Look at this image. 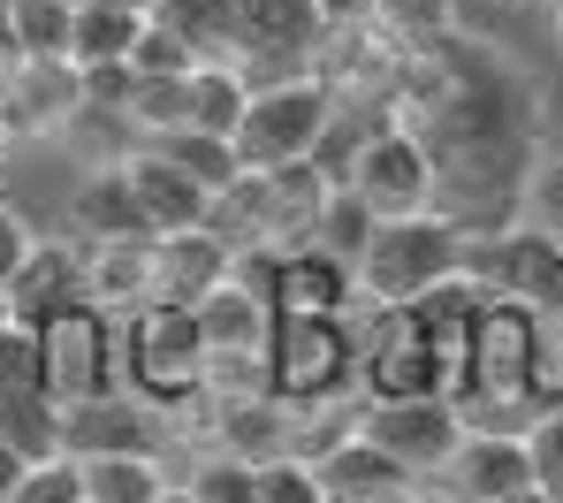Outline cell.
<instances>
[{
    "label": "cell",
    "instance_id": "obj_1",
    "mask_svg": "<svg viewBox=\"0 0 563 503\" xmlns=\"http://www.w3.org/2000/svg\"><path fill=\"white\" fill-rule=\"evenodd\" d=\"M472 252L479 237L457 229L450 214H411V221H374L358 260H351V298L388 313V305H411L442 283L472 275Z\"/></svg>",
    "mask_w": 563,
    "mask_h": 503
},
{
    "label": "cell",
    "instance_id": "obj_2",
    "mask_svg": "<svg viewBox=\"0 0 563 503\" xmlns=\"http://www.w3.org/2000/svg\"><path fill=\"white\" fill-rule=\"evenodd\" d=\"M31 351H38V390H46L54 412L122 397V320L114 313H99L85 298L54 305L31 328Z\"/></svg>",
    "mask_w": 563,
    "mask_h": 503
},
{
    "label": "cell",
    "instance_id": "obj_3",
    "mask_svg": "<svg viewBox=\"0 0 563 503\" xmlns=\"http://www.w3.org/2000/svg\"><path fill=\"white\" fill-rule=\"evenodd\" d=\"M122 390L153 412H190L206 397V343L190 305H145L122 320Z\"/></svg>",
    "mask_w": 563,
    "mask_h": 503
},
{
    "label": "cell",
    "instance_id": "obj_4",
    "mask_svg": "<svg viewBox=\"0 0 563 503\" xmlns=\"http://www.w3.org/2000/svg\"><path fill=\"white\" fill-rule=\"evenodd\" d=\"M335 92L320 77H275V85H252L244 122L229 130V153L236 168H282V161H312L328 122H335Z\"/></svg>",
    "mask_w": 563,
    "mask_h": 503
},
{
    "label": "cell",
    "instance_id": "obj_5",
    "mask_svg": "<svg viewBox=\"0 0 563 503\" xmlns=\"http://www.w3.org/2000/svg\"><path fill=\"white\" fill-rule=\"evenodd\" d=\"M335 184L366 206L374 221H411V214H434V199H442L434 153H427L411 130H396V122H380V130H366V138L351 145V161H343Z\"/></svg>",
    "mask_w": 563,
    "mask_h": 503
},
{
    "label": "cell",
    "instance_id": "obj_6",
    "mask_svg": "<svg viewBox=\"0 0 563 503\" xmlns=\"http://www.w3.org/2000/svg\"><path fill=\"white\" fill-rule=\"evenodd\" d=\"M176 419H198V450L236 458L244 473H267L289 458V397L260 390V397H198Z\"/></svg>",
    "mask_w": 563,
    "mask_h": 503
},
{
    "label": "cell",
    "instance_id": "obj_7",
    "mask_svg": "<svg viewBox=\"0 0 563 503\" xmlns=\"http://www.w3.org/2000/svg\"><path fill=\"white\" fill-rule=\"evenodd\" d=\"M374 450H388L411 481H434L450 466V450L465 442V412L450 397H396V404H366V427H358Z\"/></svg>",
    "mask_w": 563,
    "mask_h": 503
},
{
    "label": "cell",
    "instance_id": "obj_8",
    "mask_svg": "<svg viewBox=\"0 0 563 503\" xmlns=\"http://www.w3.org/2000/svg\"><path fill=\"white\" fill-rule=\"evenodd\" d=\"M320 31H328V23H320L312 0H236V39H244V77H252V85L305 77Z\"/></svg>",
    "mask_w": 563,
    "mask_h": 503
},
{
    "label": "cell",
    "instance_id": "obj_9",
    "mask_svg": "<svg viewBox=\"0 0 563 503\" xmlns=\"http://www.w3.org/2000/svg\"><path fill=\"white\" fill-rule=\"evenodd\" d=\"M114 168H122V184H130V199H137L145 237H176V229H206V221H213V192H198L161 145H122Z\"/></svg>",
    "mask_w": 563,
    "mask_h": 503
},
{
    "label": "cell",
    "instance_id": "obj_10",
    "mask_svg": "<svg viewBox=\"0 0 563 503\" xmlns=\"http://www.w3.org/2000/svg\"><path fill=\"white\" fill-rule=\"evenodd\" d=\"M275 397H320L351 382V328L343 320H275V351H267Z\"/></svg>",
    "mask_w": 563,
    "mask_h": 503
},
{
    "label": "cell",
    "instance_id": "obj_11",
    "mask_svg": "<svg viewBox=\"0 0 563 503\" xmlns=\"http://www.w3.org/2000/svg\"><path fill=\"white\" fill-rule=\"evenodd\" d=\"M190 320H198L206 359H267L275 351V305H267V291L244 267L221 291H206V298L190 305Z\"/></svg>",
    "mask_w": 563,
    "mask_h": 503
},
{
    "label": "cell",
    "instance_id": "obj_12",
    "mask_svg": "<svg viewBox=\"0 0 563 503\" xmlns=\"http://www.w3.org/2000/svg\"><path fill=\"white\" fill-rule=\"evenodd\" d=\"M69 298H85V244L77 237H38L23 252V267L0 283V313L15 328H38L54 305H69Z\"/></svg>",
    "mask_w": 563,
    "mask_h": 503
},
{
    "label": "cell",
    "instance_id": "obj_13",
    "mask_svg": "<svg viewBox=\"0 0 563 503\" xmlns=\"http://www.w3.org/2000/svg\"><path fill=\"white\" fill-rule=\"evenodd\" d=\"M77 114H85L77 62H23L8 100H0V138H62Z\"/></svg>",
    "mask_w": 563,
    "mask_h": 503
},
{
    "label": "cell",
    "instance_id": "obj_14",
    "mask_svg": "<svg viewBox=\"0 0 563 503\" xmlns=\"http://www.w3.org/2000/svg\"><path fill=\"white\" fill-rule=\"evenodd\" d=\"M236 244L206 221V229H176V237H153V298L161 305H198L206 291H221L236 275Z\"/></svg>",
    "mask_w": 563,
    "mask_h": 503
},
{
    "label": "cell",
    "instance_id": "obj_15",
    "mask_svg": "<svg viewBox=\"0 0 563 503\" xmlns=\"http://www.w3.org/2000/svg\"><path fill=\"white\" fill-rule=\"evenodd\" d=\"M434 489H442L450 503H495V496L533 489V473H526L518 435H465V442L450 450V466L434 473Z\"/></svg>",
    "mask_w": 563,
    "mask_h": 503
},
{
    "label": "cell",
    "instance_id": "obj_16",
    "mask_svg": "<svg viewBox=\"0 0 563 503\" xmlns=\"http://www.w3.org/2000/svg\"><path fill=\"white\" fill-rule=\"evenodd\" d=\"M85 305L130 320L153 305V237H114V244H85Z\"/></svg>",
    "mask_w": 563,
    "mask_h": 503
},
{
    "label": "cell",
    "instance_id": "obj_17",
    "mask_svg": "<svg viewBox=\"0 0 563 503\" xmlns=\"http://www.w3.org/2000/svg\"><path fill=\"white\" fill-rule=\"evenodd\" d=\"M62 237H77V244H114V237H145V221H137V199H130V184H122V168L114 161H99L77 176V192L62 206Z\"/></svg>",
    "mask_w": 563,
    "mask_h": 503
},
{
    "label": "cell",
    "instance_id": "obj_18",
    "mask_svg": "<svg viewBox=\"0 0 563 503\" xmlns=\"http://www.w3.org/2000/svg\"><path fill=\"white\" fill-rule=\"evenodd\" d=\"M62 450H69V458H92V450H161V442H153V404H137L122 390V397L62 412Z\"/></svg>",
    "mask_w": 563,
    "mask_h": 503
},
{
    "label": "cell",
    "instance_id": "obj_19",
    "mask_svg": "<svg viewBox=\"0 0 563 503\" xmlns=\"http://www.w3.org/2000/svg\"><path fill=\"white\" fill-rule=\"evenodd\" d=\"M161 31H176L198 69H244V39H236V0H161L153 8Z\"/></svg>",
    "mask_w": 563,
    "mask_h": 503
},
{
    "label": "cell",
    "instance_id": "obj_20",
    "mask_svg": "<svg viewBox=\"0 0 563 503\" xmlns=\"http://www.w3.org/2000/svg\"><path fill=\"white\" fill-rule=\"evenodd\" d=\"M77 481H85V503H161L176 489L161 450H92L77 458Z\"/></svg>",
    "mask_w": 563,
    "mask_h": 503
},
{
    "label": "cell",
    "instance_id": "obj_21",
    "mask_svg": "<svg viewBox=\"0 0 563 503\" xmlns=\"http://www.w3.org/2000/svg\"><path fill=\"white\" fill-rule=\"evenodd\" d=\"M122 130H130V145H153V138H168V130H190V77H137V69H130Z\"/></svg>",
    "mask_w": 563,
    "mask_h": 503
},
{
    "label": "cell",
    "instance_id": "obj_22",
    "mask_svg": "<svg viewBox=\"0 0 563 503\" xmlns=\"http://www.w3.org/2000/svg\"><path fill=\"white\" fill-rule=\"evenodd\" d=\"M0 23H8V39H15L23 62H69L77 0H0Z\"/></svg>",
    "mask_w": 563,
    "mask_h": 503
},
{
    "label": "cell",
    "instance_id": "obj_23",
    "mask_svg": "<svg viewBox=\"0 0 563 503\" xmlns=\"http://www.w3.org/2000/svg\"><path fill=\"white\" fill-rule=\"evenodd\" d=\"M145 15L137 8H107V0H77V31H69V62L77 69H107V62H130Z\"/></svg>",
    "mask_w": 563,
    "mask_h": 503
},
{
    "label": "cell",
    "instance_id": "obj_24",
    "mask_svg": "<svg viewBox=\"0 0 563 503\" xmlns=\"http://www.w3.org/2000/svg\"><path fill=\"white\" fill-rule=\"evenodd\" d=\"M374 31L396 39L404 54H419V46L457 39V8H450V0H374Z\"/></svg>",
    "mask_w": 563,
    "mask_h": 503
},
{
    "label": "cell",
    "instance_id": "obj_25",
    "mask_svg": "<svg viewBox=\"0 0 563 503\" xmlns=\"http://www.w3.org/2000/svg\"><path fill=\"white\" fill-rule=\"evenodd\" d=\"M244 100H252V77L244 69H190V130L229 138L244 122Z\"/></svg>",
    "mask_w": 563,
    "mask_h": 503
},
{
    "label": "cell",
    "instance_id": "obj_26",
    "mask_svg": "<svg viewBox=\"0 0 563 503\" xmlns=\"http://www.w3.org/2000/svg\"><path fill=\"white\" fill-rule=\"evenodd\" d=\"M176 168H184L198 192H229L236 184V153H229V138H206V130H168V138H153Z\"/></svg>",
    "mask_w": 563,
    "mask_h": 503
},
{
    "label": "cell",
    "instance_id": "obj_27",
    "mask_svg": "<svg viewBox=\"0 0 563 503\" xmlns=\"http://www.w3.org/2000/svg\"><path fill=\"white\" fill-rule=\"evenodd\" d=\"M518 450H526V473H533V489L563 503V397L533 412V427L518 435Z\"/></svg>",
    "mask_w": 563,
    "mask_h": 503
},
{
    "label": "cell",
    "instance_id": "obj_28",
    "mask_svg": "<svg viewBox=\"0 0 563 503\" xmlns=\"http://www.w3.org/2000/svg\"><path fill=\"white\" fill-rule=\"evenodd\" d=\"M366 229H374V214L335 184L328 206H320V221H312V252H328V260H343V267H351V260H358V244H366Z\"/></svg>",
    "mask_w": 563,
    "mask_h": 503
},
{
    "label": "cell",
    "instance_id": "obj_29",
    "mask_svg": "<svg viewBox=\"0 0 563 503\" xmlns=\"http://www.w3.org/2000/svg\"><path fill=\"white\" fill-rule=\"evenodd\" d=\"M252 481H260V473H244V466L221 458V450H198V466L184 473V489L198 503H252Z\"/></svg>",
    "mask_w": 563,
    "mask_h": 503
},
{
    "label": "cell",
    "instance_id": "obj_30",
    "mask_svg": "<svg viewBox=\"0 0 563 503\" xmlns=\"http://www.w3.org/2000/svg\"><path fill=\"white\" fill-rule=\"evenodd\" d=\"M8 503H85L77 458L62 450V458H38V466H23V481L8 489Z\"/></svg>",
    "mask_w": 563,
    "mask_h": 503
},
{
    "label": "cell",
    "instance_id": "obj_31",
    "mask_svg": "<svg viewBox=\"0 0 563 503\" xmlns=\"http://www.w3.org/2000/svg\"><path fill=\"white\" fill-rule=\"evenodd\" d=\"M130 69H137V77H190L198 62H190V46L176 31H161V23L145 15V31H137V46H130Z\"/></svg>",
    "mask_w": 563,
    "mask_h": 503
},
{
    "label": "cell",
    "instance_id": "obj_32",
    "mask_svg": "<svg viewBox=\"0 0 563 503\" xmlns=\"http://www.w3.org/2000/svg\"><path fill=\"white\" fill-rule=\"evenodd\" d=\"M252 503H335V496H328V481H320L312 466L282 458V466H267V473L252 481Z\"/></svg>",
    "mask_w": 563,
    "mask_h": 503
},
{
    "label": "cell",
    "instance_id": "obj_33",
    "mask_svg": "<svg viewBox=\"0 0 563 503\" xmlns=\"http://www.w3.org/2000/svg\"><path fill=\"white\" fill-rule=\"evenodd\" d=\"M518 221H533L541 237H556V244H563V153H556V161L541 153V168H533V184H526V214H518Z\"/></svg>",
    "mask_w": 563,
    "mask_h": 503
},
{
    "label": "cell",
    "instance_id": "obj_34",
    "mask_svg": "<svg viewBox=\"0 0 563 503\" xmlns=\"http://www.w3.org/2000/svg\"><path fill=\"white\" fill-rule=\"evenodd\" d=\"M31 244H38V229H31V221H23L15 206L0 199V283H8V275L23 267V252H31Z\"/></svg>",
    "mask_w": 563,
    "mask_h": 503
},
{
    "label": "cell",
    "instance_id": "obj_35",
    "mask_svg": "<svg viewBox=\"0 0 563 503\" xmlns=\"http://www.w3.org/2000/svg\"><path fill=\"white\" fill-rule=\"evenodd\" d=\"M23 466H31V458H23V450H15V442L0 435V503H8V489L23 481Z\"/></svg>",
    "mask_w": 563,
    "mask_h": 503
},
{
    "label": "cell",
    "instance_id": "obj_36",
    "mask_svg": "<svg viewBox=\"0 0 563 503\" xmlns=\"http://www.w3.org/2000/svg\"><path fill=\"white\" fill-rule=\"evenodd\" d=\"M549 8V31H556V46H563V0H541Z\"/></svg>",
    "mask_w": 563,
    "mask_h": 503
},
{
    "label": "cell",
    "instance_id": "obj_37",
    "mask_svg": "<svg viewBox=\"0 0 563 503\" xmlns=\"http://www.w3.org/2000/svg\"><path fill=\"white\" fill-rule=\"evenodd\" d=\"M495 503H556V496H541V489H518V496H495Z\"/></svg>",
    "mask_w": 563,
    "mask_h": 503
},
{
    "label": "cell",
    "instance_id": "obj_38",
    "mask_svg": "<svg viewBox=\"0 0 563 503\" xmlns=\"http://www.w3.org/2000/svg\"><path fill=\"white\" fill-rule=\"evenodd\" d=\"M411 503H450V496H442V489H434V481H419V496H411Z\"/></svg>",
    "mask_w": 563,
    "mask_h": 503
},
{
    "label": "cell",
    "instance_id": "obj_39",
    "mask_svg": "<svg viewBox=\"0 0 563 503\" xmlns=\"http://www.w3.org/2000/svg\"><path fill=\"white\" fill-rule=\"evenodd\" d=\"M107 8H137V15H153V8H161V0H107Z\"/></svg>",
    "mask_w": 563,
    "mask_h": 503
},
{
    "label": "cell",
    "instance_id": "obj_40",
    "mask_svg": "<svg viewBox=\"0 0 563 503\" xmlns=\"http://www.w3.org/2000/svg\"><path fill=\"white\" fill-rule=\"evenodd\" d=\"M161 503H198V496H190V489H184V481H176V489H168V496H161Z\"/></svg>",
    "mask_w": 563,
    "mask_h": 503
},
{
    "label": "cell",
    "instance_id": "obj_41",
    "mask_svg": "<svg viewBox=\"0 0 563 503\" xmlns=\"http://www.w3.org/2000/svg\"><path fill=\"white\" fill-rule=\"evenodd\" d=\"M0 168H8V138H0Z\"/></svg>",
    "mask_w": 563,
    "mask_h": 503
}]
</instances>
